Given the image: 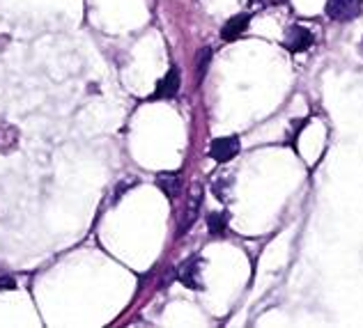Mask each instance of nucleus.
Returning <instances> with one entry per match:
<instances>
[{
    "label": "nucleus",
    "instance_id": "obj_1",
    "mask_svg": "<svg viewBox=\"0 0 363 328\" xmlns=\"http://www.w3.org/2000/svg\"><path fill=\"white\" fill-rule=\"evenodd\" d=\"M324 12L331 21H352L363 12V0H327Z\"/></svg>",
    "mask_w": 363,
    "mask_h": 328
},
{
    "label": "nucleus",
    "instance_id": "obj_2",
    "mask_svg": "<svg viewBox=\"0 0 363 328\" xmlns=\"http://www.w3.org/2000/svg\"><path fill=\"white\" fill-rule=\"evenodd\" d=\"M242 149V142L237 136H225V138H216L209 145V154H212V159L218 161V163H225L235 159L237 154Z\"/></svg>",
    "mask_w": 363,
    "mask_h": 328
},
{
    "label": "nucleus",
    "instance_id": "obj_3",
    "mask_svg": "<svg viewBox=\"0 0 363 328\" xmlns=\"http://www.w3.org/2000/svg\"><path fill=\"white\" fill-rule=\"evenodd\" d=\"M313 42H315V37H313V33L308 30V28L292 26V28H288V33H285L283 46L288 48V51H292V53H301V51H306V48H311Z\"/></svg>",
    "mask_w": 363,
    "mask_h": 328
},
{
    "label": "nucleus",
    "instance_id": "obj_4",
    "mask_svg": "<svg viewBox=\"0 0 363 328\" xmlns=\"http://www.w3.org/2000/svg\"><path fill=\"white\" fill-rule=\"evenodd\" d=\"M200 205H203V188L200 186H194V191H191V198H189V205H186V211H184V216H182V227H179V237L182 234H186L191 225L196 223V218L200 214Z\"/></svg>",
    "mask_w": 363,
    "mask_h": 328
},
{
    "label": "nucleus",
    "instance_id": "obj_5",
    "mask_svg": "<svg viewBox=\"0 0 363 328\" xmlns=\"http://www.w3.org/2000/svg\"><path fill=\"white\" fill-rule=\"evenodd\" d=\"M200 266H203V259H198V257L186 259L179 268V281L191 289H203V283H200L203 281V278H200Z\"/></svg>",
    "mask_w": 363,
    "mask_h": 328
},
{
    "label": "nucleus",
    "instance_id": "obj_6",
    "mask_svg": "<svg viewBox=\"0 0 363 328\" xmlns=\"http://www.w3.org/2000/svg\"><path fill=\"white\" fill-rule=\"evenodd\" d=\"M179 72L175 69H170L164 79L159 81V85H157V90H155V94H152V99H173V96L177 94V90H179Z\"/></svg>",
    "mask_w": 363,
    "mask_h": 328
},
{
    "label": "nucleus",
    "instance_id": "obj_7",
    "mask_svg": "<svg viewBox=\"0 0 363 328\" xmlns=\"http://www.w3.org/2000/svg\"><path fill=\"white\" fill-rule=\"evenodd\" d=\"M248 21H251V16H248V14H237V16H233L230 21L223 26L221 37H223L225 42H235L237 37H240L246 30V28H248Z\"/></svg>",
    "mask_w": 363,
    "mask_h": 328
},
{
    "label": "nucleus",
    "instance_id": "obj_8",
    "mask_svg": "<svg viewBox=\"0 0 363 328\" xmlns=\"http://www.w3.org/2000/svg\"><path fill=\"white\" fill-rule=\"evenodd\" d=\"M18 145V129L14 124L0 120V154H9Z\"/></svg>",
    "mask_w": 363,
    "mask_h": 328
},
{
    "label": "nucleus",
    "instance_id": "obj_9",
    "mask_svg": "<svg viewBox=\"0 0 363 328\" xmlns=\"http://www.w3.org/2000/svg\"><path fill=\"white\" fill-rule=\"evenodd\" d=\"M157 184L170 200H175L179 196V188H182V175L179 172H164V175L157 177Z\"/></svg>",
    "mask_w": 363,
    "mask_h": 328
},
{
    "label": "nucleus",
    "instance_id": "obj_10",
    "mask_svg": "<svg viewBox=\"0 0 363 328\" xmlns=\"http://www.w3.org/2000/svg\"><path fill=\"white\" fill-rule=\"evenodd\" d=\"M207 230L212 237H223L228 232V214L225 211H214L207 216Z\"/></svg>",
    "mask_w": 363,
    "mask_h": 328
},
{
    "label": "nucleus",
    "instance_id": "obj_11",
    "mask_svg": "<svg viewBox=\"0 0 363 328\" xmlns=\"http://www.w3.org/2000/svg\"><path fill=\"white\" fill-rule=\"evenodd\" d=\"M209 57H212V51L209 48H203V51L198 53V81H203V76H205V72H207V67H209Z\"/></svg>",
    "mask_w": 363,
    "mask_h": 328
}]
</instances>
